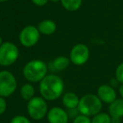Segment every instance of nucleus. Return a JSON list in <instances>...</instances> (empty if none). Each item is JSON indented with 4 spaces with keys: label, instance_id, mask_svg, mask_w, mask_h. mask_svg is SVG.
<instances>
[{
    "label": "nucleus",
    "instance_id": "nucleus-1",
    "mask_svg": "<svg viewBox=\"0 0 123 123\" xmlns=\"http://www.w3.org/2000/svg\"><path fill=\"white\" fill-rule=\"evenodd\" d=\"M39 90L41 97L46 100H55L63 93L64 82L57 75H46L40 82Z\"/></svg>",
    "mask_w": 123,
    "mask_h": 123
},
{
    "label": "nucleus",
    "instance_id": "nucleus-2",
    "mask_svg": "<svg viewBox=\"0 0 123 123\" xmlns=\"http://www.w3.org/2000/svg\"><path fill=\"white\" fill-rule=\"evenodd\" d=\"M47 66L42 60L35 59L28 62L23 68V75L27 81L31 83L41 82L46 76Z\"/></svg>",
    "mask_w": 123,
    "mask_h": 123
},
{
    "label": "nucleus",
    "instance_id": "nucleus-3",
    "mask_svg": "<svg viewBox=\"0 0 123 123\" xmlns=\"http://www.w3.org/2000/svg\"><path fill=\"white\" fill-rule=\"evenodd\" d=\"M103 107V102L97 94H87L79 99L78 110L81 115L94 116L100 112Z\"/></svg>",
    "mask_w": 123,
    "mask_h": 123
},
{
    "label": "nucleus",
    "instance_id": "nucleus-4",
    "mask_svg": "<svg viewBox=\"0 0 123 123\" xmlns=\"http://www.w3.org/2000/svg\"><path fill=\"white\" fill-rule=\"evenodd\" d=\"M27 111L31 118L40 121L47 115L48 107L46 99L41 96H34L27 103Z\"/></svg>",
    "mask_w": 123,
    "mask_h": 123
},
{
    "label": "nucleus",
    "instance_id": "nucleus-5",
    "mask_svg": "<svg viewBox=\"0 0 123 123\" xmlns=\"http://www.w3.org/2000/svg\"><path fill=\"white\" fill-rule=\"evenodd\" d=\"M19 51L17 46L10 41L4 42L0 46V65L9 67L14 64L19 57Z\"/></svg>",
    "mask_w": 123,
    "mask_h": 123
},
{
    "label": "nucleus",
    "instance_id": "nucleus-6",
    "mask_svg": "<svg viewBox=\"0 0 123 123\" xmlns=\"http://www.w3.org/2000/svg\"><path fill=\"white\" fill-rule=\"evenodd\" d=\"M17 89V80L11 72L3 70L0 72V96L9 97Z\"/></svg>",
    "mask_w": 123,
    "mask_h": 123
},
{
    "label": "nucleus",
    "instance_id": "nucleus-7",
    "mask_svg": "<svg viewBox=\"0 0 123 123\" xmlns=\"http://www.w3.org/2000/svg\"><path fill=\"white\" fill-rule=\"evenodd\" d=\"M19 38L22 46L25 47H32L39 41L40 31L36 26L27 25L21 30Z\"/></svg>",
    "mask_w": 123,
    "mask_h": 123
},
{
    "label": "nucleus",
    "instance_id": "nucleus-8",
    "mask_svg": "<svg viewBox=\"0 0 123 123\" xmlns=\"http://www.w3.org/2000/svg\"><path fill=\"white\" fill-rule=\"evenodd\" d=\"M90 56L89 49L85 44L79 43L74 46L71 49L69 59L71 62L77 66H81L85 64L88 62Z\"/></svg>",
    "mask_w": 123,
    "mask_h": 123
},
{
    "label": "nucleus",
    "instance_id": "nucleus-9",
    "mask_svg": "<svg viewBox=\"0 0 123 123\" xmlns=\"http://www.w3.org/2000/svg\"><path fill=\"white\" fill-rule=\"evenodd\" d=\"M97 95L103 103L109 105L117 99L116 89L110 84H102L99 86L97 90Z\"/></svg>",
    "mask_w": 123,
    "mask_h": 123
},
{
    "label": "nucleus",
    "instance_id": "nucleus-10",
    "mask_svg": "<svg viewBox=\"0 0 123 123\" xmlns=\"http://www.w3.org/2000/svg\"><path fill=\"white\" fill-rule=\"evenodd\" d=\"M46 116L49 123H68L69 118L67 111L57 106L48 111Z\"/></svg>",
    "mask_w": 123,
    "mask_h": 123
},
{
    "label": "nucleus",
    "instance_id": "nucleus-11",
    "mask_svg": "<svg viewBox=\"0 0 123 123\" xmlns=\"http://www.w3.org/2000/svg\"><path fill=\"white\" fill-rule=\"evenodd\" d=\"M109 114L111 117L123 118V99H116L109 105Z\"/></svg>",
    "mask_w": 123,
    "mask_h": 123
},
{
    "label": "nucleus",
    "instance_id": "nucleus-12",
    "mask_svg": "<svg viewBox=\"0 0 123 123\" xmlns=\"http://www.w3.org/2000/svg\"><path fill=\"white\" fill-rule=\"evenodd\" d=\"M38 30L40 33L46 36L52 35L56 30V25L51 19H44L38 25Z\"/></svg>",
    "mask_w": 123,
    "mask_h": 123
},
{
    "label": "nucleus",
    "instance_id": "nucleus-13",
    "mask_svg": "<svg viewBox=\"0 0 123 123\" xmlns=\"http://www.w3.org/2000/svg\"><path fill=\"white\" fill-rule=\"evenodd\" d=\"M79 103V98L76 94L73 92L66 93L62 96V104L68 109H75L78 108Z\"/></svg>",
    "mask_w": 123,
    "mask_h": 123
},
{
    "label": "nucleus",
    "instance_id": "nucleus-14",
    "mask_svg": "<svg viewBox=\"0 0 123 123\" xmlns=\"http://www.w3.org/2000/svg\"><path fill=\"white\" fill-rule=\"evenodd\" d=\"M71 61L68 57L64 56H60L56 57L51 62L52 70L54 71H63L67 68L70 64Z\"/></svg>",
    "mask_w": 123,
    "mask_h": 123
},
{
    "label": "nucleus",
    "instance_id": "nucleus-15",
    "mask_svg": "<svg viewBox=\"0 0 123 123\" xmlns=\"http://www.w3.org/2000/svg\"><path fill=\"white\" fill-rule=\"evenodd\" d=\"M35 94V88L33 87L32 84H25L20 88V95L25 100L31 99L34 97Z\"/></svg>",
    "mask_w": 123,
    "mask_h": 123
},
{
    "label": "nucleus",
    "instance_id": "nucleus-16",
    "mask_svg": "<svg viewBox=\"0 0 123 123\" xmlns=\"http://www.w3.org/2000/svg\"><path fill=\"white\" fill-rule=\"evenodd\" d=\"M62 5L68 11H76L82 5V0H61Z\"/></svg>",
    "mask_w": 123,
    "mask_h": 123
},
{
    "label": "nucleus",
    "instance_id": "nucleus-17",
    "mask_svg": "<svg viewBox=\"0 0 123 123\" xmlns=\"http://www.w3.org/2000/svg\"><path fill=\"white\" fill-rule=\"evenodd\" d=\"M91 123H111V116L109 113L99 112L93 116Z\"/></svg>",
    "mask_w": 123,
    "mask_h": 123
},
{
    "label": "nucleus",
    "instance_id": "nucleus-18",
    "mask_svg": "<svg viewBox=\"0 0 123 123\" xmlns=\"http://www.w3.org/2000/svg\"><path fill=\"white\" fill-rule=\"evenodd\" d=\"M115 78L119 81L120 84H123V62L116 67Z\"/></svg>",
    "mask_w": 123,
    "mask_h": 123
},
{
    "label": "nucleus",
    "instance_id": "nucleus-19",
    "mask_svg": "<svg viewBox=\"0 0 123 123\" xmlns=\"http://www.w3.org/2000/svg\"><path fill=\"white\" fill-rule=\"evenodd\" d=\"M10 123H31V121L25 116H15L10 121Z\"/></svg>",
    "mask_w": 123,
    "mask_h": 123
},
{
    "label": "nucleus",
    "instance_id": "nucleus-20",
    "mask_svg": "<svg viewBox=\"0 0 123 123\" xmlns=\"http://www.w3.org/2000/svg\"><path fill=\"white\" fill-rule=\"evenodd\" d=\"M73 123H91V120L89 116L80 114L77 117L74 118Z\"/></svg>",
    "mask_w": 123,
    "mask_h": 123
},
{
    "label": "nucleus",
    "instance_id": "nucleus-21",
    "mask_svg": "<svg viewBox=\"0 0 123 123\" xmlns=\"http://www.w3.org/2000/svg\"><path fill=\"white\" fill-rule=\"evenodd\" d=\"M6 109H7V103L4 97L0 96V116L5 112Z\"/></svg>",
    "mask_w": 123,
    "mask_h": 123
},
{
    "label": "nucleus",
    "instance_id": "nucleus-22",
    "mask_svg": "<svg viewBox=\"0 0 123 123\" xmlns=\"http://www.w3.org/2000/svg\"><path fill=\"white\" fill-rule=\"evenodd\" d=\"M48 1H49V0H31V2H32L33 4H36V6H40V7L46 5Z\"/></svg>",
    "mask_w": 123,
    "mask_h": 123
},
{
    "label": "nucleus",
    "instance_id": "nucleus-23",
    "mask_svg": "<svg viewBox=\"0 0 123 123\" xmlns=\"http://www.w3.org/2000/svg\"><path fill=\"white\" fill-rule=\"evenodd\" d=\"M119 81L117 80V79L115 78V79H111V84L110 85L111 86V87H113V88H116V87H117L118 85H119Z\"/></svg>",
    "mask_w": 123,
    "mask_h": 123
},
{
    "label": "nucleus",
    "instance_id": "nucleus-24",
    "mask_svg": "<svg viewBox=\"0 0 123 123\" xmlns=\"http://www.w3.org/2000/svg\"><path fill=\"white\" fill-rule=\"evenodd\" d=\"M121 118L119 117H111V123H121Z\"/></svg>",
    "mask_w": 123,
    "mask_h": 123
},
{
    "label": "nucleus",
    "instance_id": "nucleus-25",
    "mask_svg": "<svg viewBox=\"0 0 123 123\" xmlns=\"http://www.w3.org/2000/svg\"><path fill=\"white\" fill-rule=\"evenodd\" d=\"M118 91H119V94H120V95H121V98L123 99V84H121V85L119 86Z\"/></svg>",
    "mask_w": 123,
    "mask_h": 123
},
{
    "label": "nucleus",
    "instance_id": "nucleus-26",
    "mask_svg": "<svg viewBox=\"0 0 123 123\" xmlns=\"http://www.w3.org/2000/svg\"><path fill=\"white\" fill-rule=\"evenodd\" d=\"M49 1L53 2V3H57V2H59V1H61V0H49Z\"/></svg>",
    "mask_w": 123,
    "mask_h": 123
},
{
    "label": "nucleus",
    "instance_id": "nucleus-27",
    "mask_svg": "<svg viewBox=\"0 0 123 123\" xmlns=\"http://www.w3.org/2000/svg\"><path fill=\"white\" fill-rule=\"evenodd\" d=\"M2 44H3V39H2V37L0 36V46H1Z\"/></svg>",
    "mask_w": 123,
    "mask_h": 123
},
{
    "label": "nucleus",
    "instance_id": "nucleus-28",
    "mask_svg": "<svg viewBox=\"0 0 123 123\" xmlns=\"http://www.w3.org/2000/svg\"><path fill=\"white\" fill-rule=\"evenodd\" d=\"M7 0H0V3H3V2H5Z\"/></svg>",
    "mask_w": 123,
    "mask_h": 123
}]
</instances>
